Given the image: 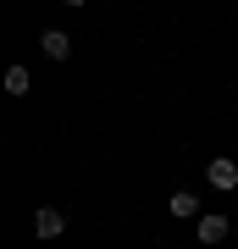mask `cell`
<instances>
[{
	"instance_id": "5b68a950",
	"label": "cell",
	"mask_w": 238,
	"mask_h": 249,
	"mask_svg": "<svg viewBox=\"0 0 238 249\" xmlns=\"http://www.w3.org/2000/svg\"><path fill=\"white\" fill-rule=\"evenodd\" d=\"M166 211H172V216H194V222H200V199H194V194H188V188H177V194H172V205H166Z\"/></svg>"
},
{
	"instance_id": "277c9868",
	"label": "cell",
	"mask_w": 238,
	"mask_h": 249,
	"mask_svg": "<svg viewBox=\"0 0 238 249\" xmlns=\"http://www.w3.org/2000/svg\"><path fill=\"white\" fill-rule=\"evenodd\" d=\"M227 216H200V222H194V232H200V244H221V238H227Z\"/></svg>"
},
{
	"instance_id": "8992f818",
	"label": "cell",
	"mask_w": 238,
	"mask_h": 249,
	"mask_svg": "<svg viewBox=\"0 0 238 249\" xmlns=\"http://www.w3.org/2000/svg\"><path fill=\"white\" fill-rule=\"evenodd\" d=\"M28 89H34V78H28V67H6V94H28Z\"/></svg>"
},
{
	"instance_id": "7a4b0ae2",
	"label": "cell",
	"mask_w": 238,
	"mask_h": 249,
	"mask_svg": "<svg viewBox=\"0 0 238 249\" xmlns=\"http://www.w3.org/2000/svg\"><path fill=\"white\" fill-rule=\"evenodd\" d=\"M205 178H211L216 188H238V160H227V155H211V166H205Z\"/></svg>"
},
{
	"instance_id": "3957f363",
	"label": "cell",
	"mask_w": 238,
	"mask_h": 249,
	"mask_svg": "<svg viewBox=\"0 0 238 249\" xmlns=\"http://www.w3.org/2000/svg\"><path fill=\"white\" fill-rule=\"evenodd\" d=\"M39 45H44V55H50V61H67V55H72V34H61V28H44Z\"/></svg>"
},
{
	"instance_id": "6da1fadb",
	"label": "cell",
	"mask_w": 238,
	"mask_h": 249,
	"mask_svg": "<svg viewBox=\"0 0 238 249\" xmlns=\"http://www.w3.org/2000/svg\"><path fill=\"white\" fill-rule=\"evenodd\" d=\"M67 232V216L55 211V205H44V211H34V238H61Z\"/></svg>"
},
{
	"instance_id": "52a82bcc",
	"label": "cell",
	"mask_w": 238,
	"mask_h": 249,
	"mask_svg": "<svg viewBox=\"0 0 238 249\" xmlns=\"http://www.w3.org/2000/svg\"><path fill=\"white\" fill-rule=\"evenodd\" d=\"M61 6H83V0H61Z\"/></svg>"
}]
</instances>
